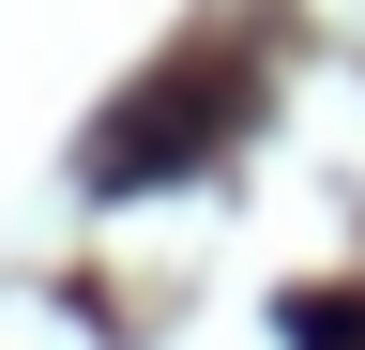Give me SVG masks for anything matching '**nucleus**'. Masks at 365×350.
Instances as JSON below:
<instances>
[{
  "label": "nucleus",
  "instance_id": "obj_2",
  "mask_svg": "<svg viewBox=\"0 0 365 350\" xmlns=\"http://www.w3.org/2000/svg\"><path fill=\"white\" fill-rule=\"evenodd\" d=\"M289 350H365V304H350V289H304V304H289Z\"/></svg>",
  "mask_w": 365,
  "mask_h": 350
},
{
  "label": "nucleus",
  "instance_id": "obj_1",
  "mask_svg": "<svg viewBox=\"0 0 365 350\" xmlns=\"http://www.w3.org/2000/svg\"><path fill=\"white\" fill-rule=\"evenodd\" d=\"M244 107H259V76L244 61H198V76H153L122 122H91V183H168V168H198V153H228L244 138Z\"/></svg>",
  "mask_w": 365,
  "mask_h": 350
}]
</instances>
